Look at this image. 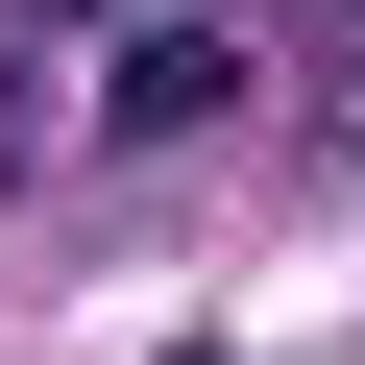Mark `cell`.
<instances>
[{
    "instance_id": "1",
    "label": "cell",
    "mask_w": 365,
    "mask_h": 365,
    "mask_svg": "<svg viewBox=\"0 0 365 365\" xmlns=\"http://www.w3.org/2000/svg\"><path fill=\"white\" fill-rule=\"evenodd\" d=\"M98 122H122V146L244 122V25H122V49H98Z\"/></svg>"
}]
</instances>
